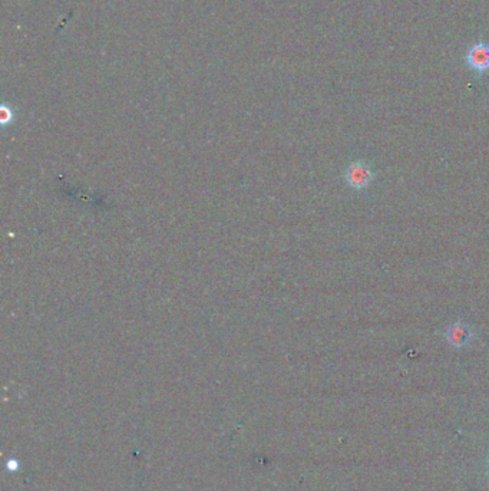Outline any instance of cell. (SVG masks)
Returning <instances> with one entry per match:
<instances>
[{
	"instance_id": "cell-4",
	"label": "cell",
	"mask_w": 489,
	"mask_h": 491,
	"mask_svg": "<svg viewBox=\"0 0 489 491\" xmlns=\"http://www.w3.org/2000/svg\"><path fill=\"white\" fill-rule=\"evenodd\" d=\"M10 119H12V112H8L6 108H3L2 110V122H3V124H6V122L10 121Z\"/></svg>"
},
{
	"instance_id": "cell-3",
	"label": "cell",
	"mask_w": 489,
	"mask_h": 491,
	"mask_svg": "<svg viewBox=\"0 0 489 491\" xmlns=\"http://www.w3.org/2000/svg\"><path fill=\"white\" fill-rule=\"evenodd\" d=\"M446 339L452 346L455 347H463L472 339V332L471 327L463 322H456L447 327L446 331Z\"/></svg>"
},
{
	"instance_id": "cell-2",
	"label": "cell",
	"mask_w": 489,
	"mask_h": 491,
	"mask_svg": "<svg viewBox=\"0 0 489 491\" xmlns=\"http://www.w3.org/2000/svg\"><path fill=\"white\" fill-rule=\"evenodd\" d=\"M466 62L475 72L485 74L489 71V45L478 42L466 53Z\"/></svg>"
},
{
	"instance_id": "cell-1",
	"label": "cell",
	"mask_w": 489,
	"mask_h": 491,
	"mask_svg": "<svg viewBox=\"0 0 489 491\" xmlns=\"http://www.w3.org/2000/svg\"><path fill=\"white\" fill-rule=\"evenodd\" d=\"M373 180V173L369 169V166H366L363 161H356L346 171V181L350 187L356 190H362L364 187H368L371 181Z\"/></svg>"
}]
</instances>
